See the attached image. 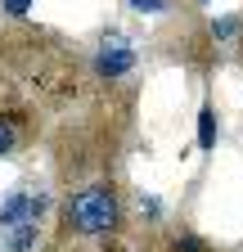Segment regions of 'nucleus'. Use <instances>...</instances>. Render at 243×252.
Returning <instances> with one entry per match:
<instances>
[{
    "label": "nucleus",
    "instance_id": "f257e3e1",
    "mask_svg": "<svg viewBox=\"0 0 243 252\" xmlns=\"http://www.w3.org/2000/svg\"><path fill=\"white\" fill-rule=\"evenodd\" d=\"M63 220H68V230L90 234V239L113 234V230H117V220H122V198L113 194L108 185H86V189H77V194L68 198Z\"/></svg>",
    "mask_w": 243,
    "mask_h": 252
},
{
    "label": "nucleus",
    "instance_id": "f03ea898",
    "mask_svg": "<svg viewBox=\"0 0 243 252\" xmlns=\"http://www.w3.org/2000/svg\"><path fill=\"white\" fill-rule=\"evenodd\" d=\"M131 68H135L131 41L122 36V32H108L104 45H99V54H95V72H99V77H126Z\"/></svg>",
    "mask_w": 243,
    "mask_h": 252
},
{
    "label": "nucleus",
    "instance_id": "7ed1b4c3",
    "mask_svg": "<svg viewBox=\"0 0 243 252\" xmlns=\"http://www.w3.org/2000/svg\"><path fill=\"white\" fill-rule=\"evenodd\" d=\"M41 207H45V203H41V198H32V194H14L5 207H0V225H9V230L32 225V216H36Z\"/></svg>",
    "mask_w": 243,
    "mask_h": 252
},
{
    "label": "nucleus",
    "instance_id": "20e7f679",
    "mask_svg": "<svg viewBox=\"0 0 243 252\" xmlns=\"http://www.w3.org/2000/svg\"><path fill=\"white\" fill-rule=\"evenodd\" d=\"M198 144H203V149L216 144V113H212V104L198 108Z\"/></svg>",
    "mask_w": 243,
    "mask_h": 252
},
{
    "label": "nucleus",
    "instance_id": "39448f33",
    "mask_svg": "<svg viewBox=\"0 0 243 252\" xmlns=\"http://www.w3.org/2000/svg\"><path fill=\"white\" fill-rule=\"evenodd\" d=\"M32 248H36V220L32 225H18L14 239H9V252H32Z\"/></svg>",
    "mask_w": 243,
    "mask_h": 252
},
{
    "label": "nucleus",
    "instance_id": "423d86ee",
    "mask_svg": "<svg viewBox=\"0 0 243 252\" xmlns=\"http://www.w3.org/2000/svg\"><path fill=\"white\" fill-rule=\"evenodd\" d=\"M239 27H243V18H239V14H225V18H216V23H212V36H216V41H230Z\"/></svg>",
    "mask_w": 243,
    "mask_h": 252
},
{
    "label": "nucleus",
    "instance_id": "0eeeda50",
    "mask_svg": "<svg viewBox=\"0 0 243 252\" xmlns=\"http://www.w3.org/2000/svg\"><path fill=\"white\" fill-rule=\"evenodd\" d=\"M131 9H135V14H162L167 0H131Z\"/></svg>",
    "mask_w": 243,
    "mask_h": 252
},
{
    "label": "nucleus",
    "instance_id": "6e6552de",
    "mask_svg": "<svg viewBox=\"0 0 243 252\" xmlns=\"http://www.w3.org/2000/svg\"><path fill=\"white\" fill-rule=\"evenodd\" d=\"M9 149H14V122L0 117V153H9Z\"/></svg>",
    "mask_w": 243,
    "mask_h": 252
},
{
    "label": "nucleus",
    "instance_id": "1a4fd4ad",
    "mask_svg": "<svg viewBox=\"0 0 243 252\" xmlns=\"http://www.w3.org/2000/svg\"><path fill=\"white\" fill-rule=\"evenodd\" d=\"M171 252H212L207 243H198V239H176V248Z\"/></svg>",
    "mask_w": 243,
    "mask_h": 252
},
{
    "label": "nucleus",
    "instance_id": "9d476101",
    "mask_svg": "<svg viewBox=\"0 0 243 252\" xmlns=\"http://www.w3.org/2000/svg\"><path fill=\"white\" fill-rule=\"evenodd\" d=\"M5 9L9 14H27V9H32V0H5Z\"/></svg>",
    "mask_w": 243,
    "mask_h": 252
}]
</instances>
